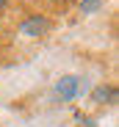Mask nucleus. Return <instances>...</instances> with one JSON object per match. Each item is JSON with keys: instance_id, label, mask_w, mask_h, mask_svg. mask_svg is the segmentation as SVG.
Instances as JSON below:
<instances>
[{"instance_id": "nucleus-2", "label": "nucleus", "mask_w": 119, "mask_h": 127, "mask_svg": "<svg viewBox=\"0 0 119 127\" xmlns=\"http://www.w3.org/2000/svg\"><path fill=\"white\" fill-rule=\"evenodd\" d=\"M55 91H58V97L61 99H75L78 97V91H80V77H75V75H67V77H61L55 83Z\"/></svg>"}, {"instance_id": "nucleus-4", "label": "nucleus", "mask_w": 119, "mask_h": 127, "mask_svg": "<svg viewBox=\"0 0 119 127\" xmlns=\"http://www.w3.org/2000/svg\"><path fill=\"white\" fill-rule=\"evenodd\" d=\"M103 6V0H80V11L83 14H91V11H97Z\"/></svg>"}, {"instance_id": "nucleus-5", "label": "nucleus", "mask_w": 119, "mask_h": 127, "mask_svg": "<svg viewBox=\"0 0 119 127\" xmlns=\"http://www.w3.org/2000/svg\"><path fill=\"white\" fill-rule=\"evenodd\" d=\"M50 6H67V3H72V0H47Z\"/></svg>"}, {"instance_id": "nucleus-7", "label": "nucleus", "mask_w": 119, "mask_h": 127, "mask_svg": "<svg viewBox=\"0 0 119 127\" xmlns=\"http://www.w3.org/2000/svg\"><path fill=\"white\" fill-rule=\"evenodd\" d=\"M86 127H94V124H91V122H86Z\"/></svg>"}, {"instance_id": "nucleus-6", "label": "nucleus", "mask_w": 119, "mask_h": 127, "mask_svg": "<svg viewBox=\"0 0 119 127\" xmlns=\"http://www.w3.org/2000/svg\"><path fill=\"white\" fill-rule=\"evenodd\" d=\"M3 6H6V0H0V8H3Z\"/></svg>"}, {"instance_id": "nucleus-3", "label": "nucleus", "mask_w": 119, "mask_h": 127, "mask_svg": "<svg viewBox=\"0 0 119 127\" xmlns=\"http://www.w3.org/2000/svg\"><path fill=\"white\" fill-rule=\"evenodd\" d=\"M91 99H94L97 105H105V102L116 99V89H114V86H97L94 94H91Z\"/></svg>"}, {"instance_id": "nucleus-1", "label": "nucleus", "mask_w": 119, "mask_h": 127, "mask_svg": "<svg viewBox=\"0 0 119 127\" xmlns=\"http://www.w3.org/2000/svg\"><path fill=\"white\" fill-rule=\"evenodd\" d=\"M19 31H22L25 36H44L50 31V19L42 17V14H33V17H28L25 22L19 25Z\"/></svg>"}]
</instances>
